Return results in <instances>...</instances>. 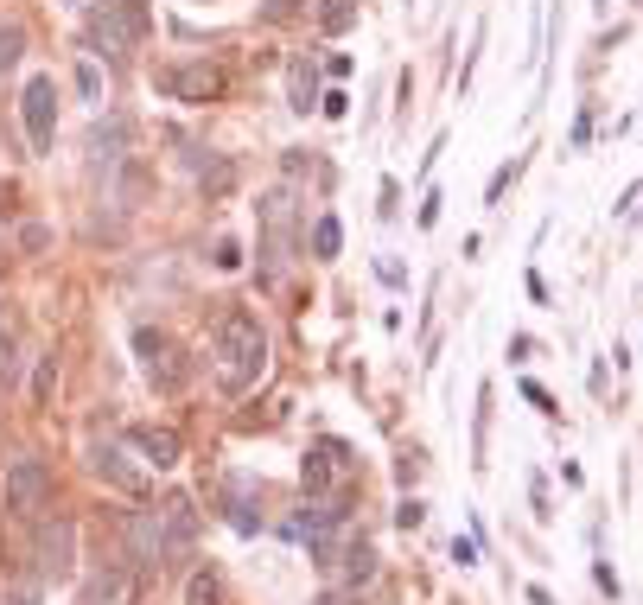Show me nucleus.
I'll return each instance as SVG.
<instances>
[{"instance_id": "5", "label": "nucleus", "mask_w": 643, "mask_h": 605, "mask_svg": "<svg viewBox=\"0 0 643 605\" xmlns=\"http://www.w3.org/2000/svg\"><path fill=\"white\" fill-rule=\"evenodd\" d=\"M20 115H26L32 153H51V147H58V83H51V77H32V83H26Z\"/></svg>"}, {"instance_id": "33", "label": "nucleus", "mask_w": 643, "mask_h": 605, "mask_svg": "<svg viewBox=\"0 0 643 605\" xmlns=\"http://www.w3.org/2000/svg\"><path fill=\"white\" fill-rule=\"evenodd\" d=\"M293 13V0H268V20H287Z\"/></svg>"}, {"instance_id": "13", "label": "nucleus", "mask_w": 643, "mask_h": 605, "mask_svg": "<svg viewBox=\"0 0 643 605\" xmlns=\"http://www.w3.org/2000/svg\"><path fill=\"white\" fill-rule=\"evenodd\" d=\"M344 453H351L344 440H319V446H306V459H300V484H306V497H325V491H332V472L344 465Z\"/></svg>"}, {"instance_id": "24", "label": "nucleus", "mask_w": 643, "mask_h": 605, "mask_svg": "<svg viewBox=\"0 0 643 605\" xmlns=\"http://www.w3.org/2000/svg\"><path fill=\"white\" fill-rule=\"evenodd\" d=\"M20 249L26 255H45L51 249V230H45V223H20Z\"/></svg>"}, {"instance_id": "7", "label": "nucleus", "mask_w": 643, "mask_h": 605, "mask_svg": "<svg viewBox=\"0 0 643 605\" xmlns=\"http://www.w3.org/2000/svg\"><path fill=\"white\" fill-rule=\"evenodd\" d=\"M153 90L172 96V102H217L223 96V71L217 64H166V71L153 77Z\"/></svg>"}, {"instance_id": "2", "label": "nucleus", "mask_w": 643, "mask_h": 605, "mask_svg": "<svg viewBox=\"0 0 643 605\" xmlns=\"http://www.w3.org/2000/svg\"><path fill=\"white\" fill-rule=\"evenodd\" d=\"M255 217H262V287H274L300 262V192H293V185H274V192L255 204Z\"/></svg>"}, {"instance_id": "16", "label": "nucleus", "mask_w": 643, "mask_h": 605, "mask_svg": "<svg viewBox=\"0 0 643 605\" xmlns=\"http://www.w3.org/2000/svg\"><path fill=\"white\" fill-rule=\"evenodd\" d=\"M128 440H134V446H141V453H147V465H153V472H172V465H179V453H185L172 427H134Z\"/></svg>"}, {"instance_id": "8", "label": "nucleus", "mask_w": 643, "mask_h": 605, "mask_svg": "<svg viewBox=\"0 0 643 605\" xmlns=\"http://www.w3.org/2000/svg\"><path fill=\"white\" fill-rule=\"evenodd\" d=\"M51 491H58V478H51V465H45V459H32V453H26V459H13V465H7V504H13V510H26V516H32V510H45V504H51Z\"/></svg>"}, {"instance_id": "34", "label": "nucleus", "mask_w": 643, "mask_h": 605, "mask_svg": "<svg viewBox=\"0 0 643 605\" xmlns=\"http://www.w3.org/2000/svg\"><path fill=\"white\" fill-rule=\"evenodd\" d=\"M312 605H344V593H325V599H312Z\"/></svg>"}, {"instance_id": "14", "label": "nucleus", "mask_w": 643, "mask_h": 605, "mask_svg": "<svg viewBox=\"0 0 643 605\" xmlns=\"http://www.w3.org/2000/svg\"><path fill=\"white\" fill-rule=\"evenodd\" d=\"M128 141H134V128H128V115H109V121H96L90 128V166L102 172V166H121L128 160Z\"/></svg>"}, {"instance_id": "30", "label": "nucleus", "mask_w": 643, "mask_h": 605, "mask_svg": "<svg viewBox=\"0 0 643 605\" xmlns=\"http://www.w3.org/2000/svg\"><path fill=\"white\" fill-rule=\"evenodd\" d=\"M319 109H325V115H332V121H338L344 109H351V96H344V90H325V96H319Z\"/></svg>"}, {"instance_id": "18", "label": "nucleus", "mask_w": 643, "mask_h": 605, "mask_svg": "<svg viewBox=\"0 0 643 605\" xmlns=\"http://www.w3.org/2000/svg\"><path fill=\"white\" fill-rule=\"evenodd\" d=\"M198 192L204 198H230L236 192V160H204L198 166Z\"/></svg>"}, {"instance_id": "4", "label": "nucleus", "mask_w": 643, "mask_h": 605, "mask_svg": "<svg viewBox=\"0 0 643 605\" xmlns=\"http://www.w3.org/2000/svg\"><path fill=\"white\" fill-rule=\"evenodd\" d=\"M134 357H141L147 383L160 389V395H179V389H185L191 363H185V351H179V338H172V332H153V325H141V332H134Z\"/></svg>"}, {"instance_id": "31", "label": "nucleus", "mask_w": 643, "mask_h": 605, "mask_svg": "<svg viewBox=\"0 0 643 605\" xmlns=\"http://www.w3.org/2000/svg\"><path fill=\"white\" fill-rule=\"evenodd\" d=\"M523 395H529V402H535V408H542V414H554V395H548L542 383H523Z\"/></svg>"}, {"instance_id": "22", "label": "nucleus", "mask_w": 643, "mask_h": 605, "mask_svg": "<svg viewBox=\"0 0 643 605\" xmlns=\"http://www.w3.org/2000/svg\"><path fill=\"white\" fill-rule=\"evenodd\" d=\"M51 389H58V357H39V376H32V408H51Z\"/></svg>"}, {"instance_id": "15", "label": "nucleus", "mask_w": 643, "mask_h": 605, "mask_svg": "<svg viewBox=\"0 0 643 605\" xmlns=\"http://www.w3.org/2000/svg\"><path fill=\"white\" fill-rule=\"evenodd\" d=\"M134 586H141L134 567H102V574H90V586H83V605H134Z\"/></svg>"}, {"instance_id": "17", "label": "nucleus", "mask_w": 643, "mask_h": 605, "mask_svg": "<svg viewBox=\"0 0 643 605\" xmlns=\"http://www.w3.org/2000/svg\"><path fill=\"white\" fill-rule=\"evenodd\" d=\"M312 102H319V71H312V58H293L287 64V109L312 115Z\"/></svg>"}, {"instance_id": "19", "label": "nucleus", "mask_w": 643, "mask_h": 605, "mask_svg": "<svg viewBox=\"0 0 643 605\" xmlns=\"http://www.w3.org/2000/svg\"><path fill=\"white\" fill-rule=\"evenodd\" d=\"M249 497H255V484H249V478H230V523H236L242 535H255V529H262V516H255V504H249Z\"/></svg>"}, {"instance_id": "23", "label": "nucleus", "mask_w": 643, "mask_h": 605, "mask_svg": "<svg viewBox=\"0 0 643 605\" xmlns=\"http://www.w3.org/2000/svg\"><path fill=\"white\" fill-rule=\"evenodd\" d=\"M20 58H26V26H0V71H13Z\"/></svg>"}, {"instance_id": "25", "label": "nucleus", "mask_w": 643, "mask_h": 605, "mask_svg": "<svg viewBox=\"0 0 643 605\" xmlns=\"http://www.w3.org/2000/svg\"><path fill=\"white\" fill-rule=\"evenodd\" d=\"M77 90H83V102H102V71L96 64H77Z\"/></svg>"}, {"instance_id": "32", "label": "nucleus", "mask_w": 643, "mask_h": 605, "mask_svg": "<svg viewBox=\"0 0 643 605\" xmlns=\"http://www.w3.org/2000/svg\"><path fill=\"white\" fill-rule=\"evenodd\" d=\"M593 580H599V593H612V599H618V574H612V567H605V561L593 567Z\"/></svg>"}, {"instance_id": "9", "label": "nucleus", "mask_w": 643, "mask_h": 605, "mask_svg": "<svg viewBox=\"0 0 643 605\" xmlns=\"http://www.w3.org/2000/svg\"><path fill=\"white\" fill-rule=\"evenodd\" d=\"M32 555H39V574L45 580H64V574H71V561H77V523H71V516H45Z\"/></svg>"}, {"instance_id": "20", "label": "nucleus", "mask_w": 643, "mask_h": 605, "mask_svg": "<svg viewBox=\"0 0 643 605\" xmlns=\"http://www.w3.org/2000/svg\"><path fill=\"white\" fill-rule=\"evenodd\" d=\"M312 20H319L325 39H338V32L357 26V0H319V13H312Z\"/></svg>"}, {"instance_id": "12", "label": "nucleus", "mask_w": 643, "mask_h": 605, "mask_svg": "<svg viewBox=\"0 0 643 605\" xmlns=\"http://www.w3.org/2000/svg\"><path fill=\"white\" fill-rule=\"evenodd\" d=\"M121 535H128V567H134V574H160V567H166L160 561V510H134Z\"/></svg>"}, {"instance_id": "6", "label": "nucleus", "mask_w": 643, "mask_h": 605, "mask_svg": "<svg viewBox=\"0 0 643 605\" xmlns=\"http://www.w3.org/2000/svg\"><path fill=\"white\" fill-rule=\"evenodd\" d=\"M191 548H198V504H191V497H172V504H160V561L185 567Z\"/></svg>"}, {"instance_id": "1", "label": "nucleus", "mask_w": 643, "mask_h": 605, "mask_svg": "<svg viewBox=\"0 0 643 605\" xmlns=\"http://www.w3.org/2000/svg\"><path fill=\"white\" fill-rule=\"evenodd\" d=\"M211 370H217V383L230 389V395H249L255 383H262V370H268V332H262V319L255 313H223L217 319V332H211Z\"/></svg>"}, {"instance_id": "35", "label": "nucleus", "mask_w": 643, "mask_h": 605, "mask_svg": "<svg viewBox=\"0 0 643 605\" xmlns=\"http://www.w3.org/2000/svg\"><path fill=\"white\" fill-rule=\"evenodd\" d=\"M58 7H83V0H58Z\"/></svg>"}, {"instance_id": "21", "label": "nucleus", "mask_w": 643, "mask_h": 605, "mask_svg": "<svg viewBox=\"0 0 643 605\" xmlns=\"http://www.w3.org/2000/svg\"><path fill=\"white\" fill-rule=\"evenodd\" d=\"M338 249H344V223H338L332 211H325L319 223H312V255H319V262H332Z\"/></svg>"}, {"instance_id": "10", "label": "nucleus", "mask_w": 643, "mask_h": 605, "mask_svg": "<svg viewBox=\"0 0 643 605\" xmlns=\"http://www.w3.org/2000/svg\"><path fill=\"white\" fill-rule=\"evenodd\" d=\"M90 472H96L102 484H115V491H128V497L147 491V472L128 459V440H96V446H90Z\"/></svg>"}, {"instance_id": "26", "label": "nucleus", "mask_w": 643, "mask_h": 605, "mask_svg": "<svg viewBox=\"0 0 643 605\" xmlns=\"http://www.w3.org/2000/svg\"><path fill=\"white\" fill-rule=\"evenodd\" d=\"M217 268H242V242L236 236H217V255H211Z\"/></svg>"}, {"instance_id": "28", "label": "nucleus", "mask_w": 643, "mask_h": 605, "mask_svg": "<svg viewBox=\"0 0 643 605\" xmlns=\"http://www.w3.org/2000/svg\"><path fill=\"white\" fill-rule=\"evenodd\" d=\"M191 605H217V580H211V574L191 580Z\"/></svg>"}, {"instance_id": "3", "label": "nucleus", "mask_w": 643, "mask_h": 605, "mask_svg": "<svg viewBox=\"0 0 643 605\" xmlns=\"http://www.w3.org/2000/svg\"><path fill=\"white\" fill-rule=\"evenodd\" d=\"M147 32H153L147 0H102L90 13V45H96V58H109V64H128Z\"/></svg>"}, {"instance_id": "11", "label": "nucleus", "mask_w": 643, "mask_h": 605, "mask_svg": "<svg viewBox=\"0 0 643 605\" xmlns=\"http://www.w3.org/2000/svg\"><path fill=\"white\" fill-rule=\"evenodd\" d=\"M325 574L338 580V593H363V586L376 580V548L363 542V535H351V542H344L338 555L325 561Z\"/></svg>"}, {"instance_id": "29", "label": "nucleus", "mask_w": 643, "mask_h": 605, "mask_svg": "<svg viewBox=\"0 0 643 605\" xmlns=\"http://www.w3.org/2000/svg\"><path fill=\"white\" fill-rule=\"evenodd\" d=\"M453 561H459V567H478V535H459V542H453Z\"/></svg>"}, {"instance_id": "27", "label": "nucleus", "mask_w": 643, "mask_h": 605, "mask_svg": "<svg viewBox=\"0 0 643 605\" xmlns=\"http://www.w3.org/2000/svg\"><path fill=\"white\" fill-rule=\"evenodd\" d=\"M395 523H402V529H421V523H427V504H421V497H408V504L395 510Z\"/></svg>"}]
</instances>
